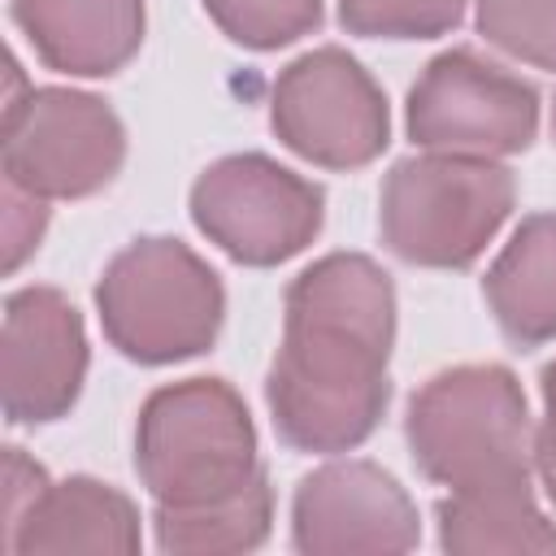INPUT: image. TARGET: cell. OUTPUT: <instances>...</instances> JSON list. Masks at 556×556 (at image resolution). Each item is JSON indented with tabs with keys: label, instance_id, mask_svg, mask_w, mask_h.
<instances>
[{
	"label": "cell",
	"instance_id": "cell-11",
	"mask_svg": "<svg viewBox=\"0 0 556 556\" xmlns=\"http://www.w3.org/2000/svg\"><path fill=\"white\" fill-rule=\"evenodd\" d=\"M87 378L83 313L56 287H22L4 300L0 404L9 426H43L78 404Z\"/></svg>",
	"mask_w": 556,
	"mask_h": 556
},
{
	"label": "cell",
	"instance_id": "cell-10",
	"mask_svg": "<svg viewBox=\"0 0 556 556\" xmlns=\"http://www.w3.org/2000/svg\"><path fill=\"white\" fill-rule=\"evenodd\" d=\"M417 539V504L374 460H330L295 486L291 543L304 556L413 552Z\"/></svg>",
	"mask_w": 556,
	"mask_h": 556
},
{
	"label": "cell",
	"instance_id": "cell-5",
	"mask_svg": "<svg viewBox=\"0 0 556 556\" xmlns=\"http://www.w3.org/2000/svg\"><path fill=\"white\" fill-rule=\"evenodd\" d=\"M517 204V178L491 156L421 152L387 169L378 230L387 252L421 269H469Z\"/></svg>",
	"mask_w": 556,
	"mask_h": 556
},
{
	"label": "cell",
	"instance_id": "cell-15",
	"mask_svg": "<svg viewBox=\"0 0 556 556\" xmlns=\"http://www.w3.org/2000/svg\"><path fill=\"white\" fill-rule=\"evenodd\" d=\"M434 521L443 552H556V521L539 508L530 482L447 491L434 508Z\"/></svg>",
	"mask_w": 556,
	"mask_h": 556
},
{
	"label": "cell",
	"instance_id": "cell-4",
	"mask_svg": "<svg viewBox=\"0 0 556 556\" xmlns=\"http://www.w3.org/2000/svg\"><path fill=\"white\" fill-rule=\"evenodd\" d=\"M96 313L104 339L126 361L174 365L213 348L226 317V287L182 239L148 235L104 265Z\"/></svg>",
	"mask_w": 556,
	"mask_h": 556
},
{
	"label": "cell",
	"instance_id": "cell-7",
	"mask_svg": "<svg viewBox=\"0 0 556 556\" xmlns=\"http://www.w3.org/2000/svg\"><path fill=\"white\" fill-rule=\"evenodd\" d=\"M191 222L230 261L269 269L317 239L326 222V191L265 152H235L195 178Z\"/></svg>",
	"mask_w": 556,
	"mask_h": 556
},
{
	"label": "cell",
	"instance_id": "cell-12",
	"mask_svg": "<svg viewBox=\"0 0 556 556\" xmlns=\"http://www.w3.org/2000/svg\"><path fill=\"white\" fill-rule=\"evenodd\" d=\"M139 508L113 482L74 473L43 482L35 500L4 521V547L17 556L35 552H139Z\"/></svg>",
	"mask_w": 556,
	"mask_h": 556
},
{
	"label": "cell",
	"instance_id": "cell-16",
	"mask_svg": "<svg viewBox=\"0 0 556 556\" xmlns=\"http://www.w3.org/2000/svg\"><path fill=\"white\" fill-rule=\"evenodd\" d=\"M156 547L178 556H230L252 552L269 539L274 526V486L269 478L252 482L248 491L204 504V508H152Z\"/></svg>",
	"mask_w": 556,
	"mask_h": 556
},
{
	"label": "cell",
	"instance_id": "cell-17",
	"mask_svg": "<svg viewBox=\"0 0 556 556\" xmlns=\"http://www.w3.org/2000/svg\"><path fill=\"white\" fill-rule=\"evenodd\" d=\"M226 39L252 52H274L317 30L321 0H200Z\"/></svg>",
	"mask_w": 556,
	"mask_h": 556
},
{
	"label": "cell",
	"instance_id": "cell-3",
	"mask_svg": "<svg viewBox=\"0 0 556 556\" xmlns=\"http://www.w3.org/2000/svg\"><path fill=\"white\" fill-rule=\"evenodd\" d=\"M135 469L161 508H204L265 478L256 426L226 378L152 391L135 421Z\"/></svg>",
	"mask_w": 556,
	"mask_h": 556
},
{
	"label": "cell",
	"instance_id": "cell-9",
	"mask_svg": "<svg viewBox=\"0 0 556 556\" xmlns=\"http://www.w3.org/2000/svg\"><path fill=\"white\" fill-rule=\"evenodd\" d=\"M269 126L308 165L361 169L391 143V113L369 70L326 43L278 70L269 91Z\"/></svg>",
	"mask_w": 556,
	"mask_h": 556
},
{
	"label": "cell",
	"instance_id": "cell-22",
	"mask_svg": "<svg viewBox=\"0 0 556 556\" xmlns=\"http://www.w3.org/2000/svg\"><path fill=\"white\" fill-rule=\"evenodd\" d=\"M552 139H556V96H552Z\"/></svg>",
	"mask_w": 556,
	"mask_h": 556
},
{
	"label": "cell",
	"instance_id": "cell-14",
	"mask_svg": "<svg viewBox=\"0 0 556 556\" xmlns=\"http://www.w3.org/2000/svg\"><path fill=\"white\" fill-rule=\"evenodd\" d=\"M486 308L517 348L556 339V213H530L482 278Z\"/></svg>",
	"mask_w": 556,
	"mask_h": 556
},
{
	"label": "cell",
	"instance_id": "cell-8",
	"mask_svg": "<svg viewBox=\"0 0 556 556\" xmlns=\"http://www.w3.org/2000/svg\"><path fill=\"white\" fill-rule=\"evenodd\" d=\"M408 139L452 156H513L539 135V91L473 48L439 52L408 87Z\"/></svg>",
	"mask_w": 556,
	"mask_h": 556
},
{
	"label": "cell",
	"instance_id": "cell-2",
	"mask_svg": "<svg viewBox=\"0 0 556 556\" xmlns=\"http://www.w3.org/2000/svg\"><path fill=\"white\" fill-rule=\"evenodd\" d=\"M413 465L447 486L530 482L534 426L526 391L508 365H456L426 378L404 413Z\"/></svg>",
	"mask_w": 556,
	"mask_h": 556
},
{
	"label": "cell",
	"instance_id": "cell-20",
	"mask_svg": "<svg viewBox=\"0 0 556 556\" xmlns=\"http://www.w3.org/2000/svg\"><path fill=\"white\" fill-rule=\"evenodd\" d=\"M48 226V200L4 182V269L13 274L43 239Z\"/></svg>",
	"mask_w": 556,
	"mask_h": 556
},
{
	"label": "cell",
	"instance_id": "cell-19",
	"mask_svg": "<svg viewBox=\"0 0 556 556\" xmlns=\"http://www.w3.org/2000/svg\"><path fill=\"white\" fill-rule=\"evenodd\" d=\"M465 0H339V22L361 39H434L456 30Z\"/></svg>",
	"mask_w": 556,
	"mask_h": 556
},
{
	"label": "cell",
	"instance_id": "cell-1",
	"mask_svg": "<svg viewBox=\"0 0 556 556\" xmlns=\"http://www.w3.org/2000/svg\"><path fill=\"white\" fill-rule=\"evenodd\" d=\"M395 287L361 252H330L291 278L282 343L265 378L274 430L295 452L361 447L391 400Z\"/></svg>",
	"mask_w": 556,
	"mask_h": 556
},
{
	"label": "cell",
	"instance_id": "cell-18",
	"mask_svg": "<svg viewBox=\"0 0 556 556\" xmlns=\"http://www.w3.org/2000/svg\"><path fill=\"white\" fill-rule=\"evenodd\" d=\"M478 35L513 61L556 70V0H478Z\"/></svg>",
	"mask_w": 556,
	"mask_h": 556
},
{
	"label": "cell",
	"instance_id": "cell-6",
	"mask_svg": "<svg viewBox=\"0 0 556 556\" xmlns=\"http://www.w3.org/2000/svg\"><path fill=\"white\" fill-rule=\"evenodd\" d=\"M126 161L122 117L91 91L30 87L9 96L0 169L4 182L39 200H83L104 191Z\"/></svg>",
	"mask_w": 556,
	"mask_h": 556
},
{
	"label": "cell",
	"instance_id": "cell-13",
	"mask_svg": "<svg viewBox=\"0 0 556 556\" xmlns=\"http://www.w3.org/2000/svg\"><path fill=\"white\" fill-rule=\"evenodd\" d=\"M35 56L70 78H109L143 43V0H13Z\"/></svg>",
	"mask_w": 556,
	"mask_h": 556
},
{
	"label": "cell",
	"instance_id": "cell-21",
	"mask_svg": "<svg viewBox=\"0 0 556 556\" xmlns=\"http://www.w3.org/2000/svg\"><path fill=\"white\" fill-rule=\"evenodd\" d=\"M539 391H543V421L534 430V469H539L547 500L556 504V361L543 365Z\"/></svg>",
	"mask_w": 556,
	"mask_h": 556
}]
</instances>
